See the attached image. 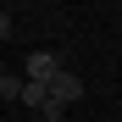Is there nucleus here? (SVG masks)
Wrapping results in <instances>:
<instances>
[{
	"mask_svg": "<svg viewBox=\"0 0 122 122\" xmlns=\"http://www.w3.org/2000/svg\"><path fill=\"white\" fill-rule=\"evenodd\" d=\"M72 100H83V78L61 67V72L50 78V111H45V122H61V111H67Z\"/></svg>",
	"mask_w": 122,
	"mask_h": 122,
	"instance_id": "nucleus-1",
	"label": "nucleus"
},
{
	"mask_svg": "<svg viewBox=\"0 0 122 122\" xmlns=\"http://www.w3.org/2000/svg\"><path fill=\"white\" fill-rule=\"evenodd\" d=\"M56 72H61V56H50V50H39V56H28V83H50Z\"/></svg>",
	"mask_w": 122,
	"mask_h": 122,
	"instance_id": "nucleus-2",
	"label": "nucleus"
},
{
	"mask_svg": "<svg viewBox=\"0 0 122 122\" xmlns=\"http://www.w3.org/2000/svg\"><path fill=\"white\" fill-rule=\"evenodd\" d=\"M22 89H28V78H11V72L0 78V100H22Z\"/></svg>",
	"mask_w": 122,
	"mask_h": 122,
	"instance_id": "nucleus-3",
	"label": "nucleus"
},
{
	"mask_svg": "<svg viewBox=\"0 0 122 122\" xmlns=\"http://www.w3.org/2000/svg\"><path fill=\"white\" fill-rule=\"evenodd\" d=\"M6 33H11V17H6V11H0V39H6Z\"/></svg>",
	"mask_w": 122,
	"mask_h": 122,
	"instance_id": "nucleus-4",
	"label": "nucleus"
},
{
	"mask_svg": "<svg viewBox=\"0 0 122 122\" xmlns=\"http://www.w3.org/2000/svg\"><path fill=\"white\" fill-rule=\"evenodd\" d=\"M0 78H6V67H0Z\"/></svg>",
	"mask_w": 122,
	"mask_h": 122,
	"instance_id": "nucleus-5",
	"label": "nucleus"
}]
</instances>
